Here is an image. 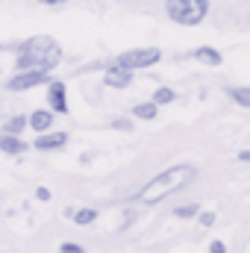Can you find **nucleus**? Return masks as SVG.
Masks as SVG:
<instances>
[{
  "mask_svg": "<svg viewBox=\"0 0 250 253\" xmlns=\"http://www.w3.org/2000/svg\"><path fill=\"white\" fill-rule=\"evenodd\" d=\"M59 62H62V47L53 36H30L18 50V71L24 68L53 71Z\"/></svg>",
  "mask_w": 250,
  "mask_h": 253,
  "instance_id": "nucleus-1",
  "label": "nucleus"
},
{
  "mask_svg": "<svg viewBox=\"0 0 250 253\" xmlns=\"http://www.w3.org/2000/svg\"><path fill=\"white\" fill-rule=\"evenodd\" d=\"M191 180H194V168H191V165H174V168L156 174L147 186H141V191L135 194V200H141V203H156V200L168 197L171 191L188 186Z\"/></svg>",
  "mask_w": 250,
  "mask_h": 253,
  "instance_id": "nucleus-2",
  "label": "nucleus"
},
{
  "mask_svg": "<svg viewBox=\"0 0 250 253\" xmlns=\"http://www.w3.org/2000/svg\"><path fill=\"white\" fill-rule=\"evenodd\" d=\"M165 15L180 27H197L209 15V0H165Z\"/></svg>",
  "mask_w": 250,
  "mask_h": 253,
  "instance_id": "nucleus-3",
  "label": "nucleus"
},
{
  "mask_svg": "<svg viewBox=\"0 0 250 253\" xmlns=\"http://www.w3.org/2000/svg\"><path fill=\"white\" fill-rule=\"evenodd\" d=\"M162 59V50L159 47H135V50H124L115 56V65L118 68H126V71H138V68H150Z\"/></svg>",
  "mask_w": 250,
  "mask_h": 253,
  "instance_id": "nucleus-4",
  "label": "nucleus"
},
{
  "mask_svg": "<svg viewBox=\"0 0 250 253\" xmlns=\"http://www.w3.org/2000/svg\"><path fill=\"white\" fill-rule=\"evenodd\" d=\"M44 83H47V71L24 68V71H18L15 77H9V80H6V88H9V91H27V88L44 85Z\"/></svg>",
  "mask_w": 250,
  "mask_h": 253,
  "instance_id": "nucleus-5",
  "label": "nucleus"
},
{
  "mask_svg": "<svg viewBox=\"0 0 250 253\" xmlns=\"http://www.w3.org/2000/svg\"><path fill=\"white\" fill-rule=\"evenodd\" d=\"M103 83H106L109 88H129V85H132V71L112 65V68H106V74H103Z\"/></svg>",
  "mask_w": 250,
  "mask_h": 253,
  "instance_id": "nucleus-6",
  "label": "nucleus"
},
{
  "mask_svg": "<svg viewBox=\"0 0 250 253\" xmlns=\"http://www.w3.org/2000/svg\"><path fill=\"white\" fill-rule=\"evenodd\" d=\"M47 103H50V109L59 112V115L68 112V100H65V83L62 80H53V83L47 85Z\"/></svg>",
  "mask_w": 250,
  "mask_h": 253,
  "instance_id": "nucleus-7",
  "label": "nucleus"
},
{
  "mask_svg": "<svg viewBox=\"0 0 250 253\" xmlns=\"http://www.w3.org/2000/svg\"><path fill=\"white\" fill-rule=\"evenodd\" d=\"M68 144V132H42L39 138H36V150H59Z\"/></svg>",
  "mask_w": 250,
  "mask_h": 253,
  "instance_id": "nucleus-8",
  "label": "nucleus"
},
{
  "mask_svg": "<svg viewBox=\"0 0 250 253\" xmlns=\"http://www.w3.org/2000/svg\"><path fill=\"white\" fill-rule=\"evenodd\" d=\"M27 126H33L36 132L50 129V126H53V112H50V109H36V112L27 118Z\"/></svg>",
  "mask_w": 250,
  "mask_h": 253,
  "instance_id": "nucleus-9",
  "label": "nucleus"
},
{
  "mask_svg": "<svg viewBox=\"0 0 250 253\" xmlns=\"http://www.w3.org/2000/svg\"><path fill=\"white\" fill-rule=\"evenodd\" d=\"M191 56L200 65H212V68H218V65L224 62V59H221V50H215V47H197Z\"/></svg>",
  "mask_w": 250,
  "mask_h": 253,
  "instance_id": "nucleus-10",
  "label": "nucleus"
},
{
  "mask_svg": "<svg viewBox=\"0 0 250 253\" xmlns=\"http://www.w3.org/2000/svg\"><path fill=\"white\" fill-rule=\"evenodd\" d=\"M0 150H6V153H21V150H27V144L21 141V138H15V135H0Z\"/></svg>",
  "mask_w": 250,
  "mask_h": 253,
  "instance_id": "nucleus-11",
  "label": "nucleus"
},
{
  "mask_svg": "<svg viewBox=\"0 0 250 253\" xmlns=\"http://www.w3.org/2000/svg\"><path fill=\"white\" fill-rule=\"evenodd\" d=\"M156 112H159V106H156L153 100H150V103H138V106L132 109V115H135V118H141V121H153V118H156Z\"/></svg>",
  "mask_w": 250,
  "mask_h": 253,
  "instance_id": "nucleus-12",
  "label": "nucleus"
},
{
  "mask_svg": "<svg viewBox=\"0 0 250 253\" xmlns=\"http://www.w3.org/2000/svg\"><path fill=\"white\" fill-rule=\"evenodd\" d=\"M174 97H177V94H174L171 88H165V85L153 91V103H156V106H168V103H174Z\"/></svg>",
  "mask_w": 250,
  "mask_h": 253,
  "instance_id": "nucleus-13",
  "label": "nucleus"
},
{
  "mask_svg": "<svg viewBox=\"0 0 250 253\" xmlns=\"http://www.w3.org/2000/svg\"><path fill=\"white\" fill-rule=\"evenodd\" d=\"M24 126H27V118H24V115L9 118V121H6V135H18V132H24Z\"/></svg>",
  "mask_w": 250,
  "mask_h": 253,
  "instance_id": "nucleus-14",
  "label": "nucleus"
},
{
  "mask_svg": "<svg viewBox=\"0 0 250 253\" xmlns=\"http://www.w3.org/2000/svg\"><path fill=\"white\" fill-rule=\"evenodd\" d=\"M97 218V212L94 209H80V212H74V221L80 224V227H85V224H91Z\"/></svg>",
  "mask_w": 250,
  "mask_h": 253,
  "instance_id": "nucleus-15",
  "label": "nucleus"
},
{
  "mask_svg": "<svg viewBox=\"0 0 250 253\" xmlns=\"http://www.w3.org/2000/svg\"><path fill=\"white\" fill-rule=\"evenodd\" d=\"M197 209H200L197 203H188V206H177V209H174V215H177V218H194V215H197Z\"/></svg>",
  "mask_w": 250,
  "mask_h": 253,
  "instance_id": "nucleus-16",
  "label": "nucleus"
},
{
  "mask_svg": "<svg viewBox=\"0 0 250 253\" xmlns=\"http://www.w3.org/2000/svg\"><path fill=\"white\" fill-rule=\"evenodd\" d=\"M230 97L239 103V106H248L250 97H248V88H230Z\"/></svg>",
  "mask_w": 250,
  "mask_h": 253,
  "instance_id": "nucleus-17",
  "label": "nucleus"
},
{
  "mask_svg": "<svg viewBox=\"0 0 250 253\" xmlns=\"http://www.w3.org/2000/svg\"><path fill=\"white\" fill-rule=\"evenodd\" d=\"M112 126H115V129H124V132H129V129H132V124H129L126 118H118V121H112Z\"/></svg>",
  "mask_w": 250,
  "mask_h": 253,
  "instance_id": "nucleus-18",
  "label": "nucleus"
},
{
  "mask_svg": "<svg viewBox=\"0 0 250 253\" xmlns=\"http://www.w3.org/2000/svg\"><path fill=\"white\" fill-rule=\"evenodd\" d=\"M200 224H203V227H212V224H215V215H212V212H203V215H200Z\"/></svg>",
  "mask_w": 250,
  "mask_h": 253,
  "instance_id": "nucleus-19",
  "label": "nucleus"
},
{
  "mask_svg": "<svg viewBox=\"0 0 250 253\" xmlns=\"http://www.w3.org/2000/svg\"><path fill=\"white\" fill-rule=\"evenodd\" d=\"M62 253H85V251H83L80 245H71V242H68V245H62Z\"/></svg>",
  "mask_w": 250,
  "mask_h": 253,
  "instance_id": "nucleus-20",
  "label": "nucleus"
},
{
  "mask_svg": "<svg viewBox=\"0 0 250 253\" xmlns=\"http://www.w3.org/2000/svg\"><path fill=\"white\" fill-rule=\"evenodd\" d=\"M209 253H227L224 242H212V245H209Z\"/></svg>",
  "mask_w": 250,
  "mask_h": 253,
  "instance_id": "nucleus-21",
  "label": "nucleus"
},
{
  "mask_svg": "<svg viewBox=\"0 0 250 253\" xmlns=\"http://www.w3.org/2000/svg\"><path fill=\"white\" fill-rule=\"evenodd\" d=\"M39 3H44V6H65V3H71V0H39Z\"/></svg>",
  "mask_w": 250,
  "mask_h": 253,
  "instance_id": "nucleus-22",
  "label": "nucleus"
},
{
  "mask_svg": "<svg viewBox=\"0 0 250 253\" xmlns=\"http://www.w3.org/2000/svg\"><path fill=\"white\" fill-rule=\"evenodd\" d=\"M36 197H39V200H50V191L47 189H36Z\"/></svg>",
  "mask_w": 250,
  "mask_h": 253,
  "instance_id": "nucleus-23",
  "label": "nucleus"
}]
</instances>
